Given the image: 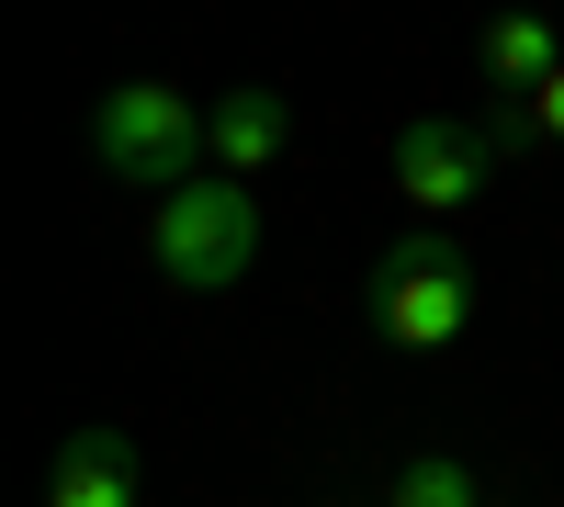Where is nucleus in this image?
<instances>
[{"instance_id": "nucleus-1", "label": "nucleus", "mask_w": 564, "mask_h": 507, "mask_svg": "<svg viewBox=\"0 0 564 507\" xmlns=\"http://www.w3.org/2000/svg\"><path fill=\"white\" fill-rule=\"evenodd\" d=\"M148 260L170 271L181 294H226V283H249V260H260V192H249L238 169H193L181 192H159Z\"/></svg>"}, {"instance_id": "nucleus-2", "label": "nucleus", "mask_w": 564, "mask_h": 507, "mask_svg": "<svg viewBox=\"0 0 564 507\" xmlns=\"http://www.w3.org/2000/svg\"><path fill=\"white\" fill-rule=\"evenodd\" d=\"M90 158H102L124 192H181L193 169H215L204 113L181 102L170 79H113L102 102H90Z\"/></svg>"}, {"instance_id": "nucleus-3", "label": "nucleus", "mask_w": 564, "mask_h": 507, "mask_svg": "<svg viewBox=\"0 0 564 507\" xmlns=\"http://www.w3.org/2000/svg\"><path fill=\"white\" fill-rule=\"evenodd\" d=\"M372 328L395 350H452L475 328V271H463V249L441 225H417V238L384 249V271H372Z\"/></svg>"}, {"instance_id": "nucleus-4", "label": "nucleus", "mask_w": 564, "mask_h": 507, "mask_svg": "<svg viewBox=\"0 0 564 507\" xmlns=\"http://www.w3.org/2000/svg\"><path fill=\"white\" fill-rule=\"evenodd\" d=\"M395 192H406L417 214L475 203V192H486V135H475V124H406V135H395Z\"/></svg>"}, {"instance_id": "nucleus-5", "label": "nucleus", "mask_w": 564, "mask_h": 507, "mask_svg": "<svg viewBox=\"0 0 564 507\" xmlns=\"http://www.w3.org/2000/svg\"><path fill=\"white\" fill-rule=\"evenodd\" d=\"M282 135H294V102H282L271 79H238V90H226V102L204 113V147H215V169H238V180L282 158Z\"/></svg>"}, {"instance_id": "nucleus-6", "label": "nucleus", "mask_w": 564, "mask_h": 507, "mask_svg": "<svg viewBox=\"0 0 564 507\" xmlns=\"http://www.w3.org/2000/svg\"><path fill=\"white\" fill-rule=\"evenodd\" d=\"M45 507H135V440L124 429H68L57 474H45Z\"/></svg>"}, {"instance_id": "nucleus-7", "label": "nucleus", "mask_w": 564, "mask_h": 507, "mask_svg": "<svg viewBox=\"0 0 564 507\" xmlns=\"http://www.w3.org/2000/svg\"><path fill=\"white\" fill-rule=\"evenodd\" d=\"M553 68H564V45H553L542 12H497V23H486V79L508 90V102H531Z\"/></svg>"}, {"instance_id": "nucleus-8", "label": "nucleus", "mask_w": 564, "mask_h": 507, "mask_svg": "<svg viewBox=\"0 0 564 507\" xmlns=\"http://www.w3.org/2000/svg\"><path fill=\"white\" fill-rule=\"evenodd\" d=\"M395 507H475V474H463V463H406Z\"/></svg>"}, {"instance_id": "nucleus-9", "label": "nucleus", "mask_w": 564, "mask_h": 507, "mask_svg": "<svg viewBox=\"0 0 564 507\" xmlns=\"http://www.w3.org/2000/svg\"><path fill=\"white\" fill-rule=\"evenodd\" d=\"M531 135H553V147H564V68L531 90Z\"/></svg>"}]
</instances>
